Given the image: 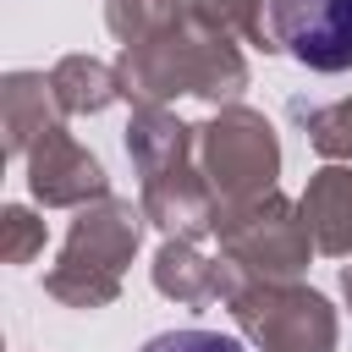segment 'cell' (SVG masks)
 <instances>
[{
	"label": "cell",
	"instance_id": "obj_1",
	"mask_svg": "<svg viewBox=\"0 0 352 352\" xmlns=\"http://www.w3.org/2000/svg\"><path fill=\"white\" fill-rule=\"evenodd\" d=\"M264 16L308 72H352V0H264Z\"/></svg>",
	"mask_w": 352,
	"mask_h": 352
},
{
	"label": "cell",
	"instance_id": "obj_2",
	"mask_svg": "<svg viewBox=\"0 0 352 352\" xmlns=\"http://www.w3.org/2000/svg\"><path fill=\"white\" fill-rule=\"evenodd\" d=\"M143 352H248V346L236 336H220V330H165Z\"/></svg>",
	"mask_w": 352,
	"mask_h": 352
}]
</instances>
